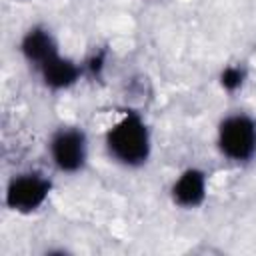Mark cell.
I'll list each match as a JSON object with an SVG mask.
<instances>
[{
  "label": "cell",
  "instance_id": "cell-1",
  "mask_svg": "<svg viewBox=\"0 0 256 256\" xmlns=\"http://www.w3.org/2000/svg\"><path fill=\"white\" fill-rule=\"evenodd\" d=\"M108 156L124 168H140L152 152V138L146 120L138 112H126L106 132Z\"/></svg>",
  "mask_w": 256,
  "mask_h": 256
},
{
  "label": "cell",
  "instance_id": "cell-2",
  "mask_svg": "<svg viewBox=\"0 0 256 256\" xmlns=\"http://www.w3.org/2000/svg\"><path fill=\"white\" fill-rule=\"evenodd\" d=\"M216 144L224 158L246 164L256 158V118L246 112L224 116L216 130Z\"/></svg>",
  "mask_w": 256,
  "mask_h": 256
},
{
  "label": "cell",
  "instance_id": "cell-3",
  "mask_svg": "<svg viewBox=\"0 0 256 256\" xmlns=\"http://www.w3.org/2000/svg\"><path fill=\"white\" fill-rule=\"evenodd\" d=\"M52 192V180L40 170L14 174L4 190V204L18 214H32L44 206Z\"/></svg>",
  "mask_w": 256,
  "mask_h": 256
},
{
  "label": "cell",
  "instance_id": "cell-4",
  "mask_svg": "<svg viewBox=\"0 0 256 256\" xmlns=\"http://www.w3.org/2000/svg\"><path fill=\"white\" fill-rule=\"evenodd\" d=\"M52 166L62 174H76L88 162V136L80 126H60L48 140Z\"/></svg>",
  "mask_w": 256,
  "mask_h": 256
},
{
  "label": "cell",
  "instance_id": "cell-5",
  "mask_svg": "<svg viewBox=\"0 0 256 256\" xmlns=\"http://www.w3.org/2000/svg\"><path fill=\"white\" fill-rule=\"evenodd\" d=\"M208 194V178L206 172L190 166L178 174V178L170 186V198L176 206L184 210H194L204 204Z\"/></svg>",
  "mask_w": 256,
  "mask_h": 256
},
{
  "label": "cell",
  "instance_id": "cell-6",
  "mask_svg": "<svg viewBox=\"0 0 256 256\" xmlns=\"http://www.w3.org/2000/svg\"><path fill=\"white\" fill-rule=\"evenodd\" d=\"M20 54L36 70L44 62H48L50 58L60 54V50H58V42H56L54 34L46 26L36 24L32 28H28L24 32V36L20 38Z\"/></svg>",
  "mask_w": 256,
  "mask_h": 256
},
{
  "label": "cell",
  "instance_id": "cell-7",
  "mask_svg": "<svg viewBox=\"0 0 256 256\" xmlns=\"http://www.w3.org/2000/svg\"><path fill=\"white\" fill-rule=\"evenodd\" d=\"M36 74L40 76L42 84L48 90L60 92V90L72 88L80 80V76L84 74V66L62 54H56L54 58L44 62L40 68H36Z\"/></svg>",
  "mask_w": 256,
  "mask_h": 256
},
{
  "label": "cell",
  "instance_id": "cell-8",
  "mask_svg": "<svg viewBox=\"0 0 256 256\" xmlns=\"http://www.w3.org/2000/svg\"><path fill=\"white\" fill-rule=\"evenodd\" d=\"M246 82V70L240 64H230L220 72V86L226 92H238Z\"/></svg>",
  "mask_w": 256,
  "mask_h": 256
},
{
  "label": "cell",
  "instance_id": "cell-9",
  "mask_svg": "<svg viewBox=\"0 0 256 256\" xmlns=\"http://www.w3.org/2000/svg\"><path fill=\"white\" fill-rule=\"evenodd\" d=\"M82 66H84V72H86V74L96 76V72H100V70L104 68V54H94V56H90V58L86 60V64H82Z\"/></svg>",
  "mask_w": 256,
  "mask_h": 256
}]
</instances>
